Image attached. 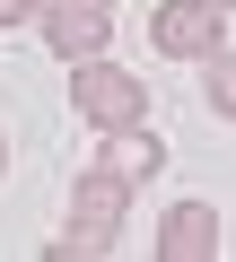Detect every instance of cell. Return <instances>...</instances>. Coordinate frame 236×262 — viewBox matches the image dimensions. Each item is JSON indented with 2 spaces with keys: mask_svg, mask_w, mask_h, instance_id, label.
Segmentation results:
<instances>
[{
  "mask_svg": "<svg viewBox=\"0 0 236 262\" xmlns=\"http://www.w3.org/2000/svg\"><path fill=\"white\" fill-rule=\"evenodd\" d=\"M35 35L61 61H96V53H114V0H44V9H35Z\"/></svg>",
  "mask_w": 236,
  "mask_h": 262,
  "instance_id": "cell-4",
  "label": "cell"
},
{
  "mask_svg": "<svg viewBox=\"0 0 236 262\" xmlns=\"http://www.w3.org/2000/svg\"><path fill=\"white\" fill-rule=\"evenodd\" d=\"M70 114L96 131H132V122H149V88L114 61V53H96V61H70Z\"/></svg>",
  "mask_w": 236,
  "mask_h": 262,
  "instance_id": "cell-2",
  "label": "cell"
},
{
  "mask_svg": "<svg viewBox=\"0 0 236 262\" xmlns=\"http://www.w3.org/2000/svg\"><path fill=\"white\" fill-rule=\"evenodd\" d=\"M149 44H158V61H210V53H227V9L219 0H158Z\"/></svg>",
  "mask_w": 236,
  "mask_h": 262,
  "instance_id": "cell-3",
  "label": "cell"
},
{
  "mask_svg": "<svg viewBox=\"0 0 236 262\" xmlns=\"http://www.w3.org/2000/svg\"><path fill=\"white\" fill-rule=\"evenodd\" d=\"M219 9H236V0H219Z\"/></svg>",
  "mask_w": 236,
  "mask_h": 262,
  "instance_id": "cell-10",
  "label": "cell"
},
{
  "mask_svg": "<svg viewBox=\"0 0 236 262\" xmlns=\"http://www.w3.org/2000/svg\"><path fill=\"white\" fill-rule=\"evenodd\" d=\"M35 9L44 0H0V27H35Z\"/></svg>",
  "mask_w": 236,
  "mask_h": 262,
  "instance_id": "cell-8",
  "label": "cell"
},
{
  "mask_svg": "<svg viewBox=\"0 0 236 262\" xmlns=\"http://www.w3.org/2000/svg\"><path fill=\"white\" fill-rule=\"evenodd\" d=\"M201 105H210V114H219V122H236V44H227V53H210V61H201Z\"/></svg>",
  "mask_w": 236,
  "mask_h": 262,
  "instance_id": "cell-7",
  "label": "cell"
},
{
  "mask_svg": "<svg viewBox=\"0 0 236 262\" xmlns=\"http://www.w3.org/2000/svg\"><path fill=\"white\" fill-rule=\"evenodd\" d=\"M219 245H227V227H219L210 201H175V210L158 219V262H210Z\"/></svg>",
  "mask_w": 236,
  "mask_h": 262,
  "instance_id": "cell-5",
  "label": "cell"
},
{
  "mask_svg": "<svg viewBox=\"0 0 236 262\" xmlns=\"http://www.w3.org/2000/svg\"><path fill=\"white\" fill-rule=\"evenodd\" d=\"M114 9H123V0H114Z\"/></svg>",
  "mask_w": 236,
  "mask_h": 262,
  "instance_id": "cell-11",
  "label": "cell"
},
{
  "mask_svg": "<svg viewBox=\"0 0 236 262\" xmlns=\"http://www.w3.org/2000/svg\"><path fill=\"white\" fill-rule=\"evenodd\" d=\"M0 175H9V131H0Z\"/></svg>",
  "mask_w": 236,
  "mask_h": 262,
  "instance_id": "cell-9",
  "label": "cell"
},
{
  "mask_svg": "<svg viewBox=\"0 0 236 262\" xmlns=\"http://www.w3.org/2000/svg\"><path fill=\"white\" fill-rule=\"evenodd\" d=\"M123 219H132V184L96 158V166L70 184V236H53L44 253H53V262H96V253H114Z\"/></svg>",
  "mask_w": 236,
  "mask_h": 262,
  "instance_id": "cell-1",
  "label": "cell"
},
{
  "mask_svg": "<svg viewBox=\"0 0 236 262\" xmlns=\"http://www.w3.org/2000/svg\"><path fill=\"white\" fill-rule=\"evenodd\" d=\"M96 158L123 175L132 192H140V184H158V166H166V140H158L149 122H132V131H105V149H96Z\"/></svg>",
  "mask_w": 236,
  "mask_h": 262,
  "instance_id": "cell-6",
  "label": "cell"
}]
</instances>
